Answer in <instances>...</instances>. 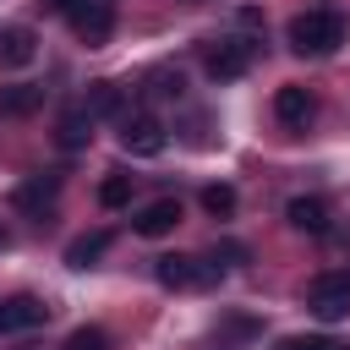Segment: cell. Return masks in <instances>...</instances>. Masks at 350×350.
<instances>
[{"mask_svg":"<svg viewBox=\"0 0 350 350\" xmlns=\"http://www.w3.org/2000/svg\"><path fill=\"white\" fill-rule=\"evenodd\" d=\"M252 60H257V44L252 38H219L208 49V77L213 82H235V77L252 71Z\"/></svg>","mask_w":350,"mask_h":350,"instance_id":"5","label":"cell"},{"mask_svg":"<svg viewBox=\"0 0 350 350\" xmlns=\"http://www.w3.org/2000/svg\"><path fill=\"white\" fill-rule=\"evenodd\" d=\"M180 224V202L175 197H153L148 208H137V219H131V230L142 235V241H159V235H170Z\"/></svg>","mask_w":350,"mask_h":350,"instance_id":"9","label":"cell"},{"mask_svg":"<svg viewBox=\"0 0 350 350\" xmlns=\"http://www.w3.org/2000/svg\"><path fill=\"white\" fill-rule=\"evenodd\" d=\"M142 93H148L153 104H175V98L186 93V77H180L175 66H153V71L142 77Z\"/></svg>","mask_w":350,"mask_h":350,"instance_id":"13","label":"cell"},{"mask_svg":"<svg viewBox=\"0 0 350 350\" xmlns=\"http://www.w3.org/2000/svg\"><path fill=\"white\" fill-rule=\"evenodd\" d=\"M312 115H317V98H312L301 82H284V88L273 93V120H279L284 131H306Z\"/></svg>","mask_w":350,"mask_h":350,"instance_id":"8","label":"cell"},{"mask_svg":"<svg viewBox=\"0 0 350 350\" xmlns=\"http://www.w3.org/2000/svg\"><path fill=\"white\" fill-rule=\"evenodd\" d=\"M33 55H38L33 27H5V33H0V66H27Z\"/></svg>","mask_w":350,"mask_h":350,"instance_id":"14","label":"cell"},{"mask_svg":"<svg viewBox=\"0 0 350 350\" xmlns=\"http://www.w3.org/2000/svg\"><path fill=\"white\" fill-rule=\"evenodd\" d=\"M284 219H290V230H301V235H323V230H328V202H323V197H290V202H284Z\"/></svg>","mask_w":350,"mask_h":350,"instance_id":"11","label":"cell"},{"mask_svg":"<svg viewBox=\"0 0 350 350\" xmlns=\"http://www.w3.org/2000/svg\"><path fill=\"white\" fill-rule=\"evenodd\" d=\"M44 5H49V11H60V16H66V11H71V5H77V0H44Z\"/></svg>","mask_w":350,"mask_h":350,"instance_id":"22","label":"cell"},{"mask_svg":"<svg viewBox=\"0 0 350 350\" xmlns=\"http://www.w3.org/2000/svg\"><path fill=\"white\" fill-rule=\"evenodd\" d=\"M82 109H88L93 120H109V115L120 120V115H126V88H120V82H93L88 98H82Z\"/></svg>","mask_w":350,"mask_h":350,"instance_id":"12","label":"cell"},{"mask_svg":"<svg viewBox=\"0 0 350 350\" xmlns=\"http://www.w3.org/2000/svg\"><path fill=\"white\" fill-rule=\"evenodd\" d=\"M284 38H290L295 55H312V60H317V55H334V49L345 44V16H339V11H301Z\"/></svg>","mask_w":350,"mask_h":350,"instance_id":"1","label":"cell"},{"mask_svg":"<svg viewBox=\"0 0 350 350\" xmlns=\"http://www.w3.org/2000/svg\"><path fill=\"white\" fill-rule=\"evenodd\" d=\"M38 323H49V306H44L38 295H11V301H0V334H27V328H38Z\"/></svg>","mask_w":350,"mask_h":350,"instance_id":"10","label":"cell"},{"mask_svg":"<svg viewBox=\"0 0 350 350\" xmlns=\"http://www.w3.org/2000/svg\"><path fill=\"white\" fill-rule=\"evenodd\" d=\"M115 142H120V153H131V159H159L170 137H164L159 115H148V109H126V115L115 120Z\"/></svg>","mask_w":350,"mask_h":350,"instance_id":"2","label":"cell"},{"mask_svg":"<svg viewBox=\"0 0 350 350\" xmlns=\"http://www.w3.org/2000/svg\"><path fill=\"white\" fill-rule=\"evenodd\" d=\"M202 208H208L213 219H230V213H235V186H208V191H202Z\"/></svg>","mask_w":350,"mask_h":350,"instance_id":"19","label":"cell"},{"mask_svg":"<svg viewBox=\"0 0 350 350\" xmlns=\"http://www.w3.org/2000/svg\"><path fill=\"white\" fill-rule=\"evenodd\" d=\"M55 137H60V148H71V153H77V148H88V137H93V115H88L82 104H77V109H66Z\"/></svg>","mask_w":350,"mask_h":350,"instance_id":"15","label":"cell"},{"mask_svg":"<svg viewBox=\"0 0 350 350\" xmlns=\"http://www.w3.org/2000/svg\"><path fill=\"white\" fill-rule=\"evenodd\" d=\"M104 252H109V230H93V235H77V241L66 246V262H71V268H93Z\"/></svg>","mask_w":350,"mask_h":350,"instance_id":"16","label":"cell"},{"mask_svg":"<svg viewBox=\"0 0 350 350\" xmlns=\"http://www.w3.org/2000/svg\"><path fill=\"white\" fill-rule=\"evenodd\" d=\"M98 202H104V208H126V202H131V175H126V170H109V175L98 180Z\"/></svg>","mask_w":350,"mask_h":350,"instance_id":"18","label":"cell"},{"mask_svg":"<svg viewBox=\"0 0 350 350\" xmlns=\"http://www.w3.org/2000/svg\"><path fill=\"white\" fill-rule=\"evenodd\" d=\"M306 312L323 317V323L350 317V273H317V279L306 284Z\"/></svg>","mask_w":350,"mask_h":350,"instance_id":"3","label":"cell"},{"mask_svg":"<svg viewBox=\"0 0 350 350\" xmlns=\"http://www.w3.org/2000/svg\"><path fill=\"white\" fill-rule=\"evenodd\" d=\"M0 246H5V230H0Z\"/></svg>","mask_w":350,"mask_h":350,"instance_id":"23","label":"cell"},{"mask_svg":"<svg viewBox=\"0 0 350 350\" xmlns=\"http://www.w3.org/2000/svg\"><path fill=\"white\" fill-rule=\"evenodd\" d=\"M66 16H71V33L82 44H104L115 33V0H77Z\"/></svg>","mask_w":350,"mask_h":350,"instance_id":"6","label":"cell"},{"mask_svg":"<svg viewBox=\"0 0 350 350\" xmlns=\"http://www.w3.org/2000/svg\"><path fill=\"white\" fill-rule=\"evenodd\" d=\"M219 273H224V268H219L213 257H208V262H202V257H159V262H153V279H159L164 290H197V284H208V279H219Z\"/></svg>","mask_w":350,"mask_h":350,"instance_id":"4","label":"cell"},{"mask_svg":"<svg viewBox=\"0 0 350 350\" xmlns=\"http://www.w3.org/2000/svg\"><path fill=\"white\" fill-rule=\"evenodd\" d=\"M55 197H60V175H49V170L27 175V180L11 191L16 213H27V219H44V213H55Z\"/></svg>","mask_w":350,"mask_h":350,"instance_id":"7","label":"cell"},{"mask_svg":"<svg viewBox=\"0 0 350 350\" xmlns=\"http://www.w3.org/2000/svg\"><path fill=\"white\" fill-rule=\"evenodd\" d=\"M44 104V88H0V109L5 115H33Z\"/></svg>","mask_w":350,"mask_h":350,"instance_id":"17","label":"cell"},{"mask_svg":"<svg viewBox=\"0 0 350 350\" xmlns=\"http://www.w3.org/2000/svg\"><path fill=\"white\" fill-rule=\"evenodd\" d=\"M273 350H345V345H334V339H323V334H290V339H279Z\"/></svg>","mask_w":350,"mask_h":350,"instance_id":"20","label":"cell"},{"mask_svg":"<svg viewBox=\"0 0 350 350\" xmlns=\"http://www.w3.org/2000/svg\"><path fill=\"white\" fill-rule=\"evenodd\" d=\"M66 350H109V334H104V328H77V334L66 339Z\"/></svg>","mask_w":350,"mask_h":350,"instance_id":"21","label":"cell"}]
</instances>
